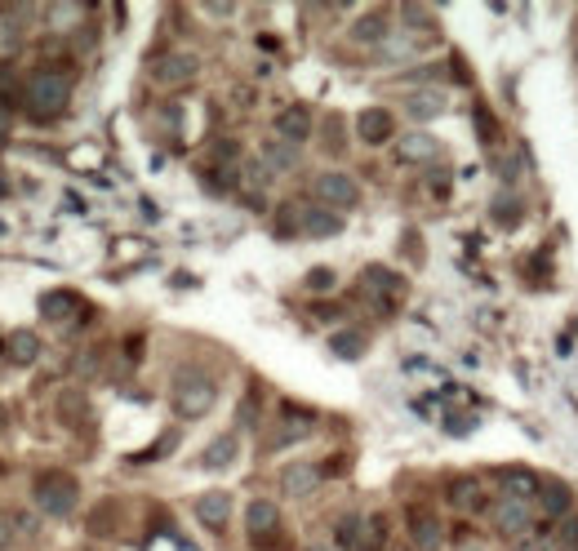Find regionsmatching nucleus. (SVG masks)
<instances>
[{"mask_svg": "<svg viewBox=\"0 0 578 551\" xmlns=\"http://www.w3.org/2000/svg\"><path fill=\"white\" fill-rule=\"evenodd\" d=\"M552 543H561L565 551H578V516H574V512L556 520V529H552Z\"/></svg>", "mask_w": 578, "mask_h": 551, "instance_id": "nucleus-33", "label": "nucleus"}, {"mask_svg": "<svg viewBox=\"0 0 578 551\" xmlns=\"http://www.w3.org/2000/svg\"><path fill=\"white\" fill-rule=\"evenodd\" d=\"M311 196L321 201L325 209H356L361 205V182L352 178L347 170H321L311 178Z\"/></svg>", "mask_w": 578, "mask_h": 551, "instance_id": "nucleus-5", "label": "nucleus"}, {"mask_svg": "<svg viewBox=\"0 0 578 551\" xmlns=\"http://www.w3.org/2000/svg\"><path fill=\"white\" fill-rule=\"evenodd\" d=\"M520 218H525V201H520L516 192H499V196H494V223H499V227H516Z\"/></svg>", "mask_w": 578, "mask_h": 551, "instance_id": "nucleus-30", "label": "nucleus"}, {"mask_svg": "<svg viewBox=\"0 0 578 551\" xmlns=\"http://www.w3.org/2000/svg\"><path fill=\"white\" fill-rule=\"evenodd\" d=\"M361 534H365V520L361 516H342L339 529H334V543L342 551H361Z\"/></svg>", "mask_w": 578, "mask_h": 551, "instance_id": "nucleus-31", "label": "nucleus"}, {"mask_svg": "<svg viewBox=\"0 0 578 551\" xmlns=\"http://www.w3.org/2000/svg\"><path fill=\"white\" fill-rule=\"evenodd\" d=\"M232 507H236V503H232V494H227V489H209V494L196 498V507H192V512H196V520H201L205 529H227Z\"/></svg>", "mask_w": 578, "mask_h": 551, "instance_id": "nucleus-14", "label": "nucleus"}, {"mask_svg": "<svg viewBox=\"0 0 578 551\" xmlns=\"http://www.w3.org/2000/svg\"><path fill=\"white\" fill-rule=\"evenodd\" d=\"M352 40H356V45H374V49H383V45L392 40L387 14H383V9H370V14H361V18L352 23Z\"/></svg>", "mask_w": 578, "mask_h": 551, "instance_id": "nucleus-19", "label": "nucleus"}, {"mask_svg": "<svg viewBox=\"0 0 578 551\" xmlns=\"http://www.w3.org/2000/svg\"><path fill=\"white\" fill-rule=\"evenodd\" d=\"M325 481V472L316 467V463H289L285 472H280V494L285 498H311L316 489Z\"/></svg>", "mask_w": 578, "mask_h": 551, "instance_id": "nucleus-12", "label": "nucleus"}, {"mask_svg": "<svg viewBox=\"0 0 578 551\" xmlns=\"http://www.w3.org/2000/svg\"><path fill=\"white\" fill-rule=\"evenodd\" d=\"M436 151H441V138H432L427 130L396 138V161L401 165H427V161H436Z\"/></svg>", "mask_w": 578, "mask_h": 551, "instance_id": "nucleus-15", "label": "nucleus"}, {"mask_svg": "<svg viewBox=\"0 0 578 551\" xmlns=\"http://www.w3.org/2000/svg\"><path fill=\"white\" fill-rule=\"evenodd\" d=\"M272 178H276V173L268 170V165H263L258 156H254V161H249V165L240 170V192H245L249 201H258V196H263V192L272 187Z\"/></svg>", "mask_w": 578, "mask_h": 551, "instance_id": "nucleus-29", "label": "nucleus"}, {"mask_svg": "<svg viewBox=\"0 0 578 551\" xmlns=\"http://www.w3.org/2000/svg\"><path fill=\"white\" fill-rule=\"evenodd\" d=\"M311 436V413H299L294 418V410H285V418H280V427H276L272 436H268V449H289L294 441H307Z\"/></svg>", "mask_w": 578, "mask_h": 551, "instance_id": "nucleus-21", "label": "nucleus"}, {"mask_svg": "<svg viewBox=\"0 0 578 551\" xmlns=\"http://www.w3.org/2000/svg\"><path fill=\"white\" fill-rule=\"evenodd\" d=\"M365 347H370V334H365V329H339V334L330 338V351H334L339 360H361Z\"/></svg>", "mask_w": 578, "mask_h": 551, "instance_id": "nucleus-28", "label": "nucleus"}, {"mask_svg": "<svg viewBox=\"0 0 578 551\" xmlns=\"http://www.w3.org/2000/svg\"><path fill=\"white\" fill-rule=\"evenodd\" d=\"M356 134H361V142H370V147H383V142L396 138V116L387 107H365L356 116Z\"/></svg>", "mask_w": 578, "mask_h": 551, "instance_id": "nucleus-11", "label": "nucleus"}, {"mask_svg": "<svg viewBox=\"0 0 578 551\" xmlns=\"http://www.w3.org/2000/svg\"><path fill=\"white\" fill-rule=\"evenodd\" d=\"M218 400V382L201 369H178L170 382V405L178 418H205Z\"/></svg>", "mask_w": 578, "mask_h": 551, "instance_id": "nucleus-2", "label": "nucleus"}, {"mask_svg": "<svg viewBox=\"0 0 578 551\" xmlns=\"http://www.w3.org/2000/svg\"><path fill=\"white\" fill-rule=\"evenodd\" d=\"M272 130H276V138H285V142L303 147L307 138H311V130H316V116H311V107L289 103V107H280V111H276Z\"/></svg>", "mask_w": 578, "mask_h": 551, "instance_id": "nucleus-9", "label": "nucleus"}, {"mask_svg": "<svg viewBox=\"0 0 578 551\" xmlns=\"http://www.w3.org/2000/svg\"><path fill=\"white\" fill-rule=\"evenodd\" d=\"M14 534H18V529H14V516H0V551L14 543Z\"/></svg>", "mask_w": 578, "mask_h": 551, "instance_id": "nucleus-36", "label": "nucleus"}, {"mask_svg": "<svg viewBox=\"0 0 578 551\" xmlns=\"http://www.w3.org/2000/svg\"><path fill=\"white\" fill-rule=\"evenodd\" d=\"M405 529H409V543L418 551H436L445 543V529H441V516L427 512V507H409L405 512Z\"/></svg>", "mask_w": 578, "mask_h": 551, "instance_id": "nucleus-10", "label": "nucleus"}, {"mask_svg": "<svg viewBox=\"0 0 578 551\" xmlns=\"http://www.w3.org/2000/svg\"><path fill=\"white\" fill-rule=\"evenodd\" d=\"M321 147H325L330 156H339L342 147H347V138H342V116H325V138H321Z\"/></svg>", "mask_w": 578, "mask_h": 551, "instance_id": "nucleus-34", "label": "nucleus"}, {"mask_svg": "<svg viewBox=\"0 0 578 551\" xmlns=\"http://www.w3.org/2000/svg\"><path fill=\"white\" fill-rule=\"evenodd\" d=\"M254 413H258V400H254V396H249V400H245V405H240V427H254Z\"/></svg>", "mask_w": 578, "mask_h": 551, "instance_id": "nucleus-37", "label": "nucleus"}, {"mask_svg": "<svg viewBox=\"0 0 578 551\" xmlns=\"http://www.w3.org/2000/svg\"><path fill=\"white\" fill-rule=\"evenodd\" d=\"M54 413H58L63 427H80V422L89 418V396H85V387H63L58 400H54Z\"/></svg>", "mask_w": 578, "mask_h": 551, "instance_id": "nucleus-20", "label": "nucleus"}, {"mask_svg": "<svg viewBox=\"0 0 578 551\" xmlns=\"http://www.w3.org/2000/svg\"><path fill=\"white\" fill-rule=\"evenodd\" d=\"M5 356H9L14 365H36V360H40V338H36L32 329H14V334L5 338Z\"/></svg>", "mask_w": 578, "mask_h": 551, "instance_id": "nucleus-26", "label": "nucleus"}, {"mask_svg": "<svg viewBox=\"0 0 578 551\" xmlns=\"http://www.w3.org/2000/svg\"><path fill=\"white\" fill-rule=\"evenodd\" d=\"M236 458H240V436H236V431H223L218 441H209V445H205L201 467H205V472H227Z\"/></svg>", "mask_w": 578, "mask_h": 551, "instance_id": "nucleus-18", "label": "nucleus"}, {"mask_svg": "<svg viewBox=\"0 0 578 551\" xmlns=\"http://www.w3.org/2000/svg\"><path fill=\"white\" fill-rule=\"evenodd\" d=\"M489 516H494V529H499L503 538H525V534L534 529V520H539V507L525 503V498H499Z\"/></svg>", "mask_w": 578, "mask_h": 551, "instance_id": "nucleus-7", "label": "nucleus"}, {"mask_svg": "<svg viewBox=\"0 0 578 551\" xmlns=\"http://www.w3.org/2000/svg\"><path fill=\"white\" fill-rule=\"evenodd\" d=\"M342 232V213H334V209L325 205H303V236H311V241H325V236H339Z\"/></svg>", "mask_w": 578, "mask_h": 551, "instance_id": "nucleus-22", "label": "nucleus"}, {"mask_svg": "<svg viewBox=\"0 0 578 551\" xmlns=\"http://www.w3.org/2000/svg\"><path fill=\"white\" fill-rule=\"evenodd\" d=\"M494 481H499V494H503V498H525V503H534L539 489H543V481H539L530 467H499Z\"/></svg>", "mask_w": 578, "mask_h": 551, "instance_id": "nucleus-13", "label": "nucleus"}, {"mask_svg": "<svg viewBox=\"0 0 578 551\" xmlns=\"http://www.w3.org/2000/svg\"><path fill=\"white\" fill-rule=\"evenodd\" d=\"M40 311H45V320L68 325L71 316H85V303H80L71 289H54V294H45V298H40Z\"/></svg>", "mask_w": 578, "mask_h": 551, "instance_id": "nucleus-23", "label": "nucleus"}, {"mask_svg": "<svg viewBox=\"0 0 578 551\" xmlns=\"http://www.w3.org/2000/svg\"><path fill=\"white\" fill-rule=\"evenodd\" d=\"M201 76V58L192 54V49H170L165 58H156V68H152V80L161 85V89H183V85H192Z\"/></svg>", "mask_w": 578, "mask_h": 551, "instance_id": "nucleus-6", "label": "nucleus"}, {"mask_svg": "<svg viewBox=\"0 0 578 551\" xmlns=\"http://www.w3.org/2000/svg\"><path fill=\"white\" fill-rule=\"evenodd\" d=\"M383 538H387V520H383V516L365 520V534H361V551H378V547H383Z\"/></svg>", "mask_w": 578, "mask_h": 551, "instance_id": "nucleus-35", "label": "nucleus"}, {"mask_svg": "<svg viewBox=\"0 0 578 551\" xmlns=\"http://www.w3.org/2000/svg\"><path fill=\"white\" fill-rule=\"evenodd\" d=\"M32 503L45 512L49 520H68L76 512V503H80V484L71 472H40L32 484Z\"/></svg>", "mask_w": 578, "mask_h": 551, "instance_id": "nucleus-3", "label": "nucleus"}, {"mask_svg": "<svg viewBox=\"0 0 578 551\" xmlns=\"http://www.w3.org/2000/svg\"><path fill=\"white\" fill-rule=\"evenodd\" d=\"M32 18L27 5H0V49H14L23 40V23Z\"/></svg>", "mask_w": 578, "mask_h": 551, "instance_id": "nucleus-25", "label": "nucleus"}, {"mask_svg": "<svg viewBox=\"0 0 578 551\" xmlns=\"http://www.w3.org/2000/svg\"><path fill=\"white\" fill-rule=\"evenodd\" d=\"M23 111L32 116L36 125H49V120H58L71 103V71L68 68H36L27 80H23Z\"/></svg>", "mask_w": 578, "mask_h": 551, "instance_id": "nucleus-1", "label": "nucleus"}, {"mask_svg": "<svg viewBox=\"0 0 578 551\" xmlns=\"http://www.w3.org/2000/svg\"><path fill=\"white\" fill-rule=\"evenodd\" d=\"M405 276L392 272V267H383V263H370L365 272H361V294L374 303L378 311H396L401 307V298H405Z\"/></svg>", "mask_w": 578, "mask_h": 551, "instance_id": "nucleus-4", "label": "nucleus"}, {"mask_svg": "<svg viewBox=\"0 0 578 551\" xmlns=\"http://www.w3.org/2000/svg\"><path fill=\"white\" fill-rule=\"evenodd\" d=\"M534 503L543 507V516H552V525H556L561 516H570V512H574V498H570V489H565V484H543Z\"/></svg>", "mask_w": 578, "mask_h": 551, "instance_id": "nucleus-27", "label": "nucleus"}, {"mask_svg": "<svg viewBox=\"0 0 578 551\" xmlns=\"http://www.w3.org/2000/svg\"><path fill=\"white\" fill-rule=\"evenodd\" d=\"M258 161H263L272 173H294L303 165V147H294V142H285V138H263Z\"/></svg>", "mask_w": 578, "mask_h": 551, "instance_id": "nucleus-16", "label": "nucleus"}, {"mask_svg": "<svg viewBox=\"0 0 578 551\" xmlns=\"http://www.w3.org/2000/svg\"><path fill=\"white\" fill-rule=\"evenodd\" d=\"M245 529H249V543L258 551H272L276 543V529H280V507L272 498H249L245 507Z\"/></svg>", "mask_w": 578, "mask_h": 551, "instance_id": "nucleus-8", "label": "nucleus"}, {"mask_svg": "<svg viewBox=\"0 0 578 551\" xmlns=\"http://www.w3.org/2000/svg\"><path fill=\"white\" fill-rule=\"evenodd\" d=\"M449 507L454 512H480L485 507V494H480V481L477 476H458V481H449Z\"/></svg>", "mask_w": 578, "mask_h": 551, "instance_id": "nucleus-24", "label": "nucleus"}, {"mask_svg": "<svg viewBox=\"0 0 578 551\" xmlns=\"http://www.w3.org/2000/svg\"><path fill=\"white\" fill-rule=\"evenodd\" d=\"M449 111V94L436 89V85H423V89H414L405 99V116L409 120H436Z\"/></svg>", "mask_w": 578, "mask_h": 551, "instance_id": "nucleus-17", "label": "nucleus"}, {"mask_svg": "<svg viewBox=\"0 0 578 551\" xmlns=\"http://www.w3.org/2000/svg\"><path fill=\"white\" fill-rule=\"evenodd\" d=\"M307 294H334V285H339V276H334V267H311V272L303 276Z\"/></svg>", "mask_w": 578, "mask_h": 551, "instance_id": "nucleus-32", "label": "nucleus"}]
</instances>
